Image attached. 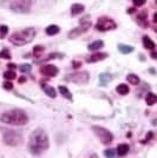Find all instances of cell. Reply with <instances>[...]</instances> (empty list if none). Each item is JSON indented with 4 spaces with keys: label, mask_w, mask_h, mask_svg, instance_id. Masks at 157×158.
<instances>
[{
    "label": "cell",
    "mask_w": 157,
    "mask_h": 158,
    "mask_svg": "<svg viewBox=\"0 0 157 158\" xmlns=\"http://www.w3.org/2000/svg\"><path fill=\"white\" fill-rule=\"evenodd\" d=\"M8 67H10V69H11V70H13V69H15V67H17V66L14 65V64H10V65H8Z\"/></svg>",
    "instance_id": "35"
},
{
    "label": "cell",
    "mask_w": 157,
    "mask_h": 158,
    "mask_svg": "<svg viewBox=\"0 0 157 158\" xmlns=\"http://www.w3.org/2000/svg\"><path fill=\"white\" fill-rule=\"evenodd\" d=\"M23 142V137L19 132L17 131H7L4 133V143L6 145H10V146H18V145L21 144Z\"/></svg>",
    "instance_id": "7"
},
{
    "label": "cell",
    "mask_w": 157,
    "mask_h": 158,
    "mask_svg": "<svg viewBox=\"0 0 157 158\" xmlns=\"http://www.w3.org/2000/svg\"><path fill=\"white\" fill-rule=\"evenodd\" d=\"M19 70L21 73H28L31 71V65L30 64H23L19 66Z\"/></svg>",
    "instance_id": "27"
},
{
    "label": "cell",
    "mask_w": 157,
    "mask_h": 158,
    "mask_svg": "<svg viewBox=\"0 0 157 158\" xmlns=\"http://www.w3.org/2000/svg\"><path fill=\"white\" fill-rule=\"evenodd\" d=\"M4 89H6V90H12L13 89V84L12 83H10V81H5L4 83V85H2Z\"/></svg>",
    "instance_id": "31"
},
{
    "label": "cell",
    "mask_w": 157,
    "mask_h": 158,
    "mask_svg": "<svg viewBox=\"0 0 157 158\" xmlns=\"http://www.w3.org/2000/svg\"><path fill=\"white\" fill-rule=\"evenodd\" d=\"M72 64H73V67H74V69H77V67H79V66L82 65V61H78V60H74V61H73Z\"/></svg>",
    "instance_id": "33"
},
{
    "label": "cell",
    "mask_w": 157,
    "mask_h": 158,
    "mask_svg": "<svg viewBox=\"0 0 157 158\" xmlns=\"http://www.w3.org/2000/svg\"><path fill=\"white\" fill-rule=\"evenodd\" d=\"M59 26H57V25H50V26L46 27L45 32L47 35H56V34H58L59 33Z\"/></svg>",
    "instance_id": "19"
},
{
    "label": "cell",
    "mask_w": 157,
    "mask_h": 158,
    "mask_svg": "<svg viewBox=\"0 0 157 158\" xmlns=\"http://www.w3.org/2000/svg\"><path fill=\"white\" fill-rule=\"evenodd\" d=\"M116 91H117L119 94L125 96V94H128V93L130 92V89H129V86L126 85V84H119V85L116 87Z\"/></svg>",
    "instance_id": "20"
},
{
    "label": "cell",
    "mask_w": 157,
    "mask_h": 158,
    "mask_svg": "<svg viewBox=\"0 0 157 158\" xmlns=\"http://www.w3.org/2000/svg\"><path fill=\"white\" fill-rule=\"evenodd\" d=\"M118 50L119 52H122L123 54H129L134 51V47L129 46V45H124V44H119L118 45Z\"/></svg>",
    "instance_id": "22"
},
{
    "label": "cell",
    "mask_w": 157,
    "mask_h": 158,
    "mask_svg": "<svg viewBox=\"0 0 157 158\" xmlns=\"http://www.w3.org/2000/svg\"><path fill=\"white\" fill-rule=\"evenodd\" d=\"M84 12V6L80 4H74L71 6V14L72 15H78Z\"/></svg>",
    "instance_id": "18"
},
{
    "label": "cell",
    "mask_w": 157,
    "mask_h": 158,
    "mask_svg": "<svg viewBox=\"0 0 157 158\" xmlns=\"http://www.w3.org/2000/svg\"><path fill=\"white\" fill-rule=\"evenodd\" d=\"M0 58H2V59H11V53H10V51L7 48L1 50L0 51Z\"/></svg>",
    "instance_id": "26"
},
{
    "label": "cell",
    "mask_w": 157,
    "mask_h": 158,
    "mask_svg": "<svg viewBox=\"0 0 157 158\" xmlns=\"http://www.w3.org/2000/svg\"><path fill=\"white\" fill-rule=\"evenodd\" d=\"M7 33H8V27L6 25H0V38L1 39L5 38V35Z\"/></svg>",
    "instance_id": "28"
},
{
    "label": "cell",
    "mask_w": 157,
    "mask_h": 158,
    "mask_svg": "<svg viewBox=\"0 0 157 158\" xmlns=\"http://www.w3.org/2000/svg\"><path fill=\"white\" fill-rule=\"evenodd\" d=\"M136 20H137V23L143 27V28L149 27V21H148V13H146V11L139 12V13L137 14V17H136Z\"/></svg>",
    "instance_id": "12"
},
{
    "label": "cell",
    "mask_w": 157,
    "mask_h": 158,
    "mask_svg": "<svg viewBox=\"0 0 157 158\" xmlns=\"http://www.w3.org/2000/svg\"><path fill=\"white\" fill-rule=\"evenodd\" d=\"M49 146H50V140H49V135L45 130L37 129L30 135L27 148L33 156H39L44 153L49 149Z\"/></svg>",
    "instance_id": "1"
},
{
    "label": "cell",
    "mask_w": 157,
    "mask_h": 158,
    "mask_svg": "<svg viewBox=\"0 0 157 158\" xmlns=\"http://www.w3.org/2000/svg\"><path fill=\"white\" fill-rule=\"evenodd\" d=\"M0 120L5 124L13 126H21L27 124L28 122V116L25 111L19 110V109H14V110H10V111L4 112L0 116Z\"/></svg>",
    "instance_id": "2"
},
{
    "label": "cell",
    "mask_w": 157,
    "mask_h": 158,
    "mask_svg": "<svg viewBox=\"0 0 157 158\" xmlns=\"http://www.w3.org/2000/svg\"><path fill=\"white\" fill-rule=\"evenodd\" d=\"M43 90H44V92L49 96V97H51V98H56L57 97V92H56V89L53 87V86H50V85H45V84H43Z\"/></svg>",
    "instance_id": "15"
},
{
    "label": "cell",
    "mask_w": 157,
    "mask_h": 158,
    "mask_svg": "<svg viewBox=\"0 0 157 158\" xmlns=\"http://www.w3.org/2000/svg\"><path fill=\"white\" fill-rule=\"evenodd\" d=\"M106 57H108V53L97 52L91 54V56H89V57H86V61L89 64H92V63H97V61H100V60H104Z\"/></svg>",
    "instance_id": "11"
},
{
    "label": "cell",
    "mask_w": 157,
    "mask_h": 158,
    "mask_svg": "<svg viewBox=\"0 0 157 158\" xmlns=\"http://www.w3.org/2000/svg\"><path fill=\"white\" fill-rule=\"evenodd\" d=\"M39 71L43 76H46V77H56L59 72V69L57 67V66L51 65V64H47V65L41 66Z\"/></svg>",
    "instance_id": "9"
},
{
    "label": "cell",
    "mask_w": 157,
    "mask_h": 158,
    "mask_svg": "<svg viewBox=\"0 0 157 158\" xmlns=\"http://www.w3.org/2000/svg\"><path fill=\"white\" fill-rule=\"evenodd\" d=\"M151 57H152L154 59H156V52H152V53H151Z\"/></svg>",
    "instance_id": "36"
},
{
    "label": "cell",
    "mask_w": 157,
    "mask_h": 158,
    "mask_svg": "<svg viewBox=\"0 0 157 158\" xmlns=\"http://www.w3.org/2000/svg\"><path fill=\"white\" fill-rule=\"evenodd\" d=\"M104 155L106 158H113L115 157V155H116V152L113 149H108V150H105L104 151Z\"/></svg>",
    "instance_id": "29"
},
{
    "label": "cell",
    "mask_w": 157,
    "mask_h": 158,
    "mask_svg": "<svg viewBox=\"0 0 157 158\" xmlns=\"http://www.w3.org/2000/svg\"><path fill=\"white\" fill-rule=\"evenodd\" d=\"M91 129L103 144H110L112 140H113V135H112V132H110L108 129H105L103 126L93 125Z\"/></svg>",
    "instance_id": "4"
},
{
    "label": "cell",
    "mask_w": 157,
    "mask_h": 158,
    "mask_svg": "<svg viewBox=\"0 0 157 158\" xmlns=\"http://www.w3.org/2000/svg\"><path fill=\"white\" fill-rule=\"evenodd\" d=\"M132 4H134V6H135V7L143 6L144 4H145V1H144V0H141V1H137V0H134V1H132Z\"/></svg>",
    "instance_id": "32"
},
{
    "label": "cell",
    "mask_w": 157,
    "mask_h": 158,
    "mask_svg": "<svg viewBox=\"0 0 157 158\" xmlns=\"http://www.w3.org/2000/svg\"><path fill=\"white\" fill-rule=\"evenodd\" d=\"M67 79H71L72 81H74L76 84H85L89 81V73L87 72H82V73H74Z\"/></svg>",
    "instance_id": "10"
},
{
    "label": "cell",
    "mask_w": 157,
    "mask_h": 158,
    "mask_svg": "<svg viewBox=\"0 0 157 158\" xmlns=\"http://www.w3.org/2000/svg\"><path fill=\"white\" fill-rule=\"evenodd\" d=\"M90 158H98V156H97V155H96V153H93V155H92L91 157Z\"/></svg>",
    "instance_id": "37"
},
{
    "label": "cell",
    "mask_w": 157,
    "mask_h": 158,
    "mask_svg": "<svg viewBox=\"0 0 157 158\" xmlns=\"http://www.w3.org/2000/svg\"><path fill=\"white\" fill-rule=\"evenodd\" d=\"M129 150H130V146L128 144H124V143L123 144H119L117 146V155L119 157H124V156L128 155Z\"/></svg>",
    "instance_id": "13"
},
{
    "label": "cell",
    "mask_w": 157,
    "mask_h": 158,
    "mask_svg": "<svg viewBox=\"0 0 157 158\" xmlns=\"http://www.w3.org/2000/svg\"><path fill=\"white\" fill-rule=\"evenodd\" d=\"M17 77V74H15V71H12V70H10V71H6V72L4 73V78L5 79H8V80H12Z\"/></svg>",
    "instance_id": "25"
},
{
    "label": "cell",
    "mask_w": 157,
    "mask_h": 158,
    "mask_svg": "<svg viewBox=\"0 0 157 158\" xmlns=\"http://www.w3.org/2000/svg\"><path fill=\"white\" fill-rule=\"evenodd\" d=\"M58 90H59V92H60V94H62L64 98L67 99V100H72V99H73V97H72V93L70 92V90H69L66 86L60 85L58 87Z\"/></svg>",
    "instance_id": "16"
},
{
    "label": "cell",
    "mask_w": 157,
    "mask_h": 158,
    "mask_svg": "<svg viewBox=\"0 0 157 158\" xmlns=\"http://www.w3.org/2000/svg\"><path fill=\"white\" fill-rule=\"evenodd\" d=\"M142 41H143V45L145 48H148V50H155L156 44H155V41L151 39V38H149L148 35H144Z\"/></svg>",
    "instance_id": "14"
},
{
    "label": "cell",
    "mask_w": 157,
    "mask_h": 158,
    "mask_svg": "<svg viewBox=\"0 0 157 158\" xmlns=\"http://www.w3.org/2000/svg\"><path fill=\"white\" fill-rule=\"evenodd\" d=\"M36 34H37V31L33 27H27V28H23V30L12 33V35H10L8 40L15 46H24V45L32 43Z\"/></svg>",
    "instance_id": "3"
},
{
    "label": "cell",
    "mask_w": 157,
    "mask_h": 158,
    "mask_svg": "<svg viewBox=\"0 0 157 158\" xmlns=\"http://www.w3.org/2000/svg\"><path fill=\"white\" fill-rule=\"evenodd\" d=\"M32 1L28 0H15L10 2V8L15 13H28L32 7Z\"/></svg>",
    "instance_id": "5"
},
{
    "label": "cell",
    "mask_w": 157,
    "mask_h": 158,
    "mask_svg": "<svg viewBox=\"0 0 157 158\" xmlns=\"http://www.w3.org/2000/svg\"><path fill=\"white\" fill-rule=\"evenodd\" d=\"M99 79H100V81H102L103 84H105V83H106V80H111L112 77L111 76H109V74H100Z\"/></svg>",
    "instance_id": "30"
},
{
    "label": "cell",
    "mask_w": 157,
    "mask_h": 158,
    "mask_svg": "<svg viewBox=\"0 0 157 158\" xmlns=\"http://www.w3.org/2000/svg\"><path fill=\"white\" fill-rule=\"evenodd\" d=\"M104 46V41L103 40H95L93 43H91L87 48L90 50V51H97V50H100L102 47Z\"/></svg>",
    "instance_id": "17"
},
{
    "label": "cell",
    "mask_w": 157,
    "mask_h": 158,
    "mask_svg": "<svg viewBox=\"0 0 157 158\" xmlns=\"http://www.w3.org/2000/svg\"><path fill=\"white\" fill-rule=\"evenodd\" d=\"M24 81H26V78H25V77H21V78H19V83H20V84H23Z\"/></svg>",
    "instance_id": "34"
},
{
    "label": "cell",
    "mask_w": 157,
    "mask_h": 158,
    "mask_svg": "<svg viewBox=\"0 0 157 158\" xmlns=\"http://www.w3.org/2000/svg\"><path fill=\"white\" fill-rule=\"evenodd\" d=\"M96 30H98L100 32H106V31H111L115 30L117 27L116 21L109 17H100L97 20V24H96Z\"/></svg>",
    "instance_id": "6"
},
{
    "label": "cell",
    "mask_w": 157,
    "mask_h": 158,
    "mask_svg": "<svg viewBox=\"0 0 157 158\" xmlns=\"http://www.w3.org/2000/svg\"><path fill=\"white\" fill-rule=\"evenodd\" d=\"M44 46H40V45H38V46H36L34 48H33V54L36 56V57H40V56H43V53H44Z\"/></svg>",
    "instance_id": "24"
},
{
    "label": "cell",
    "mask_w": 157,
    "mask_h": 158,
    "mask_svg": "<svg viewBox=\"0 0 157 158\" xmlns=\"http://www.w3.org/2000/svg\"><path fill=\"white\" fill-rule=\"evenodd\" d=\"M90 27H91V23L90 21H86V23H83L80 26L76 27V28H73L71 30L69 34H67V37L70 38V39H73V38H77L79 35H82L83 33L87 32L89 30H90Z\"/></svg>",
    "instance_id": "8"
},
{
    "label": "cell",
    "mask_w": 157,
    "mask_h": 158,
    "mask_svg": "<svg viewBox=\"0 0 157 158\" xmlns=\"http://www.w3.org/2000/svg\"><path fill=\"white\" fill-rule=\"evenodd\" d=\"M145 100H146V104L148 105H154L155 103L157 102V97H156V94L155 93H148L146 94V97H145Z\"/></svg>",
    "instance_id": "23"
},
{
    "label": "cell",
    "mask_w": 157,
    "mask_h": 158,
    "mask_svg": "<svg viewBox=\"0 0 157 158\" xmlns=\"http://www.w3.org/2000/svg\"><path fill=\"white\" fill-rule=\"evenodd\" d=\"M126 80H128L130 84H132V85H137V84H139V81H141L139 77L136 76V74H134V73L128 74V76H126Z\"/></svg>",
    "instance_id": "21"
}]
</instances>
